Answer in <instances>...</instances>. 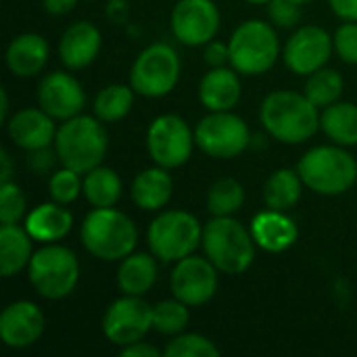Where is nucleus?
I'll use <instances>...</instances> for the list:
<instances>
[{
  "instance_id": "0eeeda50",
  "label": "nucleus",
  "mask_w": 357,
  "mask_h": 357,
  "mask_svg": "<svg viewBox=\"0 0 357 357\" xmlns=\"http://www.w3.org/2000/svg\"><path fill=\"white\" fill-rule=\"evenodd\" d=\"M27 280L40 297L50 301L65 299L79 282L77 255L59 243H48L33 251L27 266Z\"/></svg>"
},
{
  "instance_id": "72a5a7b5",
  "label": "nucleus",
  "mask_w": 357,
  "mask_h": 357,
  "mask_svg": "<svg viewBox=\"0 0 357 357\" xmlns=\"http://www.w3.org/2000/svg\"><path fill=\"white\" fill-rule=\"evenodd\" d=\"M163 356L169 357H218L220 349L218 345L197 333H180L172 337V341L165 345Z\"/></svg>"
},
{
  "instance_id": "20e7f679",
  "label": "nucleus",
  "mask_w": 357,
  "mask_h": 357,
  "mask_svg": "<svg viewBox=\"0 0 357 357\" xmlns=\"http://www.w3.org/2000/svg\"><path fill=\"white\" fill-rule=\"evenodd\" d=\"M203 251L207 259L230 276L245 274L255 259V241L251 230L232 215H213L203 226Z\"/></svg>"
},
{
  "instance_id": "58836bf2",
  "label": "nucleus",
  "mask_w": 357,
  "mask_h": 357,
  "mask_svg": "<svg viewBox=\"0 0 357 357\" xmlns=\"http://www.w3.org/2000/svg\"><path fill=\"white\" fill-rule=\"evenodd\" d=\"M59 161L56 157V151H50V146H44V149H36V151H27V167L42 176V174H48L54 163Z\"/></svg>"
},
{
  "instance_id": "393cba45",
  "label": "nucleus",
  "mask_w": 357,
  "mask_h": 357,
  "mask_svg": "<svg viewBox=\"0 0 357 357\" xmlns=\"http://www.w3.org/2000/svg\"><path fill=\"white\" fill-rule=\"evenodd\" d=\"M159 278L157 257L151 253H130L117 270V287L123 295L144 297Z\"/></svg>"
},
{
  "instance_id": "de8ad7c7",
  "label": "nucleus",
  "mask_w": 357,
  "mask_h": 357,
  "mask_svg": "<svg viewBox=\"0 0 357 357\" xmlns=\"http://www.w3.org/2000/svg\"><path fill=\"white\" fill-rule=\"evenodd\" d=\"M295 2H299V4L303 6V4H307V2H314V0H295Z\"/></svg>"
},
{
  "instance_id": "aec40b11",
  "label": "nucleus",
  "mask_w": 357,
  "mask_h": 357,
  "mask_svg": "<svg viewBox=\"0 0 357 357\" xmlns=\"http://www.w3.org/2000/svg\"><path fill=\"white\" fill-rule=\"evenodd\" d=\"M251 234L259 249L268 253H282L291 249L299 238V228L287 211L264 209L251 222Z\"/></svg>"
},
{
  "instance_id": "c756f323",
  "label": "nucleus",
  "mask_w": 357,
  "mask_h": 357,
  "mask_svg": "<svg viewBox=\"0 0 357 357\" xmlns=\"http://www.w3.org/2000/svg\"><path fill=\"white\" fill-rule=\"evenodd\" d=\"M134 88L130 84H109L96 96L92 105V113L102 123L121 121L134 107Z\"/></svg>"
},
{
  "instance_id": "f704fd0d",
  "label": "nucleus",
  "mask_w": 357,
  "mask_h": 357,
  "mask_svg": "<svg viewBox=\"0 0 357 357\" xmlns=\"http://www.w3.org/2000/svg\"><path fill=\"white\" fill-rule=\"evenodd\" d=\"M79 176H82L79 172L69 169V167L56 169L48 180L50 201L61 203V205H71L84 192V180Z\"/></svg>"
},
{
  "instance_id": "7c9ffc66",
  "label": "nucleus",
  "mask_w": 357,
  "mask_h": 357,
  "mask_svg": "<svg viewBox=\"0 0 357 357\" xmlns=\"http://www.w3.org/2000/svg\"><path fill=\"white\" fill-rule=\"evenodd\" d=\"M343 88H345V82H343L341 73L335 71V69L322 67V69L314 71L312 75H307L303 94L318 109H326V107H331L333 102H337L341 98Z\"/></svg>"
},
{
  "instance_id": "cd10ccee",
  "label": "nucleus",
  "mask_w": 357,
  "mask_h": 357,
  "mask_svg": "<svg viewBox=\"0 0 357 357\" xmlns=\"http://www.w3.org/2000/svg\"><path fill=\"white\" fill-rule=\"evenodd\" d=\"M303 186L305 184L297 169H289V167L276 169L270 174V178L264 184V203L270 209L289 211L299 203Z\"/></svg>"
},
{
  "instance_id": "39448f33",
  "label": "nucleus",
  "mask_w": 357,
  "mask_h": 357,
  "mask_svg": "<svg viewBox=\"0 0 357 357\" xmlns=\"http://www.w3.org/2000/svg\"><path fill=\"white\" fill-rule=\"evenodd\" d=\"M303 184L324 197H337L357 182V161L345 146L320 144L310 149L297 163Z\"/></svg>"
},
{
  "instance_id": "c03bdc74",
  "label": "nucleus",
  "mask_w": 357,
  "mask_h": 357,
  "mask_svg": "<svg viewBox=\"0 0 357 357\" xmlns=\"http://www.w3.org/2000/svg\"><path fill=\"white\" fill-rule=\"evenodd\" d=\"M13 161H10V155L6 151L0 153V184L4 182H13Z\"/></svg>"
},
{
  "instance_id": "423d86ee",
  "label": "nucleus",
  "mask_w": 357,
  "mask_h": 357,
  "mask_svg": "<svg viewBox=\"0 0 357 357\" xmlns=\"http://www.w3.org/2000/svg\"><path fill=\"white\" fill-rule=\"evenodd\" d=\"M228 48L230 67H234L241 75H261L270 71L282 52L274 25L261 19L243 21L232 31Z\"/></svg>"
},
{
  "instance_id": "49530a36",
  "label": "nucleus",
  "mask_w": 357,
  "mask_h": 357,
  "mask_svg": "<svg viewBox=\"0 0 357 357\" xmlns=\"http://www.w3.org/2000/svg\"><path fill=\"white\" fill-rule=\"evenodd\" d=\"M245 2H249V4H268L270 0H245Z\"/></svg>"
},
{
  "instance_id": "79ce46f5",
  "label": "nucleus",
  "mask_w": 357,
  "mask_h": 357,
  "mask_svg": "<svg viewBox=\"0 0 357 357\" xmlns=\"http://www.w3.org/2000/svg\"><path fill=\"white\" fill-rule=\"evenodd\" d=\"M331 10L343 21H357V0H328Z\"/></svg>"
},
{
  "instance_id": "bb28decb",
  "label": "nucleus",
  "mask_w": 357,
  "mask_h": 357,
  "mask_svg": "<svg viewBox=\"0 0 357 357\" xmlns=\"http://www.w3.org/2000/svg\"><path fill=\"white\" fill-rule=\"evenodd\" d=\"M320 130L339 146H357V105L333 102L320 115Z\"/></svg>"
},
{
  "instance_id": "a19ab883",
  "label": "nucleus",
  "mask_w": 357,
  "mask_h": 357,
  "mask_svg": "<svg viewBox=\"0 0 357 357\" xmlns=\"http://www.w3.org/2000/svg\"><path fill=\"white\" fill-rule=\"evenodd\" d=\"M119 354L123 357H159L163 356L161 349H157L155 345L146 343L144 339L138 341V343H132V345H126L119 349Z\"/></svg>"
},
{
  "instance_id": "9d476101",
  "label": "nucleus",
  "mask_w": 357,
  "mask_h": 357,
  "mask_svg": "<svg viewBox=\"0 0 357 357\" xmlns=\"http://www.w3.org/2000/svg\"><path fill=\"white\" fill-rule=\"evenodd\" d=\"M197 146L213 159H232L251 144L247 121L232 111H209L195 128Z\"/></svg>"
},
{
  "instance_id": "f8f14e48",
  "label": "nucleus",
  "mask_w": 357,
  "mask_h": 357,
  "mask_svg": "<svg viewBox=\"0 0 357 357\" xmlns=\"http://www.w3.org/2000/svg\"><path fill=\"white\" fill-rule=\"evenodd\" d=\"M153 328V307L144 297L123 295L109 303L102 314V333L119 349L142 341Z\"/></svg>"
},
{
  "instance_id": "f3484780",
  "label": "nucleus",
  "mask_w": 357,
  "mask_h": 357,
  "mask_svg": "<svg viewBox=\"0 0 357 357\" xmlns=\"http://www.w3.org/2000/svg\"><path fill=\"white\" fill-rule=\"evenodd\" d=\"M44 312L27 299L13 301L0 314V339L10 349H27L44 335Z\"/></svg>"
},
{
  "instance_id": "dca6fc26",
  "label": "nucleus",
  "mask_w": 357,
  "mask_h": 357,
  "mask_svg": "<svg viewBox=\"0 0 357 357\" xmlns=\"http://www.w3.org/2000/svg\"><path fill=\"white\" fill-rule=\"evenodd\" d=\"M86 105L84 86L67 71H50L38 84V107L52 119L65 121L82 113Z\"/></svg>"
},
{
  "instance_id": "f257e3e1",
  "label": "nucleus",
  "mask_w": 357,
  "mask_h": 357,
  "mask_svg": "<svg viewBox=\"0 0 357 357\" xmlns=\"http://www.w3.org/2000/svg\"><path fill=\"white\" fill-rule=\"evenodd\" d=\"M264 130L282 144H301L314 138L320 128L318 107L301 92L274 90L259 107Z\"/></svg>"
},
{
  "instance_id": "412c9836",
  "label": "nucleus",
  "mask_w": 357,
  "mask_h": 357,
  "mask_svg": "<svg viewBox=\"0 0 357 357\" xmlns=\"http://www.w3.org/2000/svg\"><path fill=\"white\" fill-rule=\"evenodd\" d=\"M50 56V46L48 40L40 33L25 31L15 36L4 52L6 67L13 75L17 77H33L38 75Z\"/></svg>"
},
{
  "instance_id": "b1692460",
  "label": "nucleus",
  "mask_w": 357,
  "mask_h": 357,
  "mask_svg": "<svg viewBox=\"0 0 357 357\" xmlns=\"http://www.w3.org/2000/svg\"><path fill=\"white\" fill-rule=\"evenodd\" d=\"M174 195V180L169 176V169L155 165L149 169H142L130 188V197L142 211H161Z\"/></svg>"
},
{
  "instance_id": "c9c22d12",
  "label": "nucleus",
  "mask_w": 357,
  "mask_h": 357,
  "mask_svg": "<svg viewBox=\"0 0 357 357\" xmlns=\"http://www.w3.org/2000/svg\"><path fill=\"white\" fill-rule=\"evenodd\" d=\"M27 211V201L19 184L4 182L0 184V222L19 224Z\"/></svg>"
},
{
  "instance_id": "473e14b6",
  "label": "nucleus",
  "mask_w": 357,
  "mask_h": 357,
  "mask_svg": "<svg viewBox=\"0 0 357 357\" xmlns=\"http://www.w3.org/2000/svg\"><path fill=\"white\" fill-rule=\"evenodd\" d=\"M190 320L188 305L180 299H165L153 305V331L163 337H176L186 331Z\"/></svg>"
},
{
  "instance_id": "c85d7f7f",
  "label": "nucleus",
  "mask_w": 357,
  "mask_h": 357,
  "mask_svg": "<svg viewBox=\"0 0 357 357\" xmlns=\"http://www.w3.org/2000/svg\"><path fill=\"white\" fill-rule=\"evenodd\" d=\"M121 178L115 169L98 165L84 178V197L92 207H115L121 199Z\"/></svg>"
},
{
  "instance_id": "4468645a",
  "label": "nucleus",
  "mask_w": 357,
  "mask_h": 357,
  "mask_svg": "<svg viewBox=\"0 0 357 357\" xmlns=\"http://www.w3.org/2000/svg\"><path fill=\"white\" fill-rule=\"evenodd\" d=\"M220 25L222 17L213 0H178L169 17L174 38L190 48L215 40Z\"/></svg>"
},
{
  "instance_id": "37998d69",
  "label": "nucleus",
  "mask_w": 357,
  "mask_h": 357,
  "mask_svg": "<svg viewBox=\"0 0 357 357\" xmlns=\"http://www.w3.org/2000/svg\"><path fill=\"white\" fill-rule=\"evenodd\" d=\"M42 6L48 15H67L77 6V0H42Z\"/></svg>"
},
{
  "instance_id": "6e6552de",
  "label": "nucleus",
  "mask_w": 357,
  "mask_h": 357,
  "mask_svg": "<svg viewBox=\"0 0 357 357\" xmlns=\"http://www.w3.org/2000/svg\"><path fill=\"white\" fill-rule=\"evenodd\" d=\"M203 241V228L197 215L169 209L161 211L146 230L151 253L163 264H176L197 251Z\"/></svg>"
},
{
  "instance_id": "a878e982",
  "label": "nucleus",
  "mask_w": 357,
  "mask_h": 357,
  "mask_svg": "<svg viewBox=\"0 0 357 357\" xmlns=\"http://www.w3.org/2000/svg\"><path fill=\"white\" fill-rule=\"evenodd\" d=\"M31 234L17 224H2L0 226V272L4 278H13L19 272L27 270L31 255H33V243Z\"/></svg>"
},
{
  "instance_id": "5701e85b",
  "label": "nucleus",
  "mask_w": 357,
  "mask_h": 357,
  "mask_svg": "<svg viewBox=\"0 0 357 357\" xmlns=\"http://www.w3.org/2000/svg\"><path fill=\"white\" fill-rule=\"evenodd\" d=\"M73 228V215L67 209V205L61 203H42L33 207L25 215V230L31 234L36 243L48 245L63 241Z\"/></svg>"
},
{
  "instance_id": "9b49d317",
  "label": "nucleus",
  "mask_w": 357,
  "mask_h": 357,
  "mask_svg": "<svg viewBox=\"0 0 357 357\" xmlns=\"http://www.w3.org/2000/svg\"><path fill=\"white\" fill-rule=\"evenodd\" d=\"M195 144V132L188 128L186 119L174 113L155 117L146 130V151L155 165L165 169H176L188 163Z\"/></svg>"
},
{
  "instance_id": "a211bd4d",
  "label": "nucleus",
  "mask_w": 357,
  "mask_h": 357,
  "mask_svg": "<svg viewBox=\"0 0 357 357\" xmlns=\"http://www.w3.org/2000/svg\"><path fill=\"white\" fill-rule=\"evenodd\" d=\"M6 134L15 146L23 151H36L54 144L56 126L42 107H27L8 117Z\"/></svg>"
},
{
  "instance_id": "ea45409f",
  "label": "nucleus",
  "mask_w": 357,
  "mask_h": 357,
  "mask_svg": "<svg viewBox=\"0 0 357 357\" xmlns=\"http://www.w3.org/2000/svg\"><path fill=\"white\" fill-rule=\"evenodd\" d=\"M203 56H205V63H207L209 67H224L226 63H230V48H228V42L211 40L209 44H205Z\"/></svg>"
},
{
  "instance_id": "2f4dec72",
  "label": "nucleus",
  "mask_w": 357,
  "mask_h": 357,
  "mask_svg": "<svg viewBox=\"0 0 357 357\" xmlns=\"http://www.w3.org/2000/svg\"><path fill=\"white\" fill-rule=\"evenodd\" d=\"M245 205V188L234 178H222L207 190V209L211 215H234Z\"/></svg>"
},
{
  "instance_id": "7ed1b4c3",
  "label": "nucleus",
  "mask_w": 357,
  "mask_h": 357,
  "mask_svg": "<svg viewBox=\"0 0 357 357\" xmlns=\"http://www.w3.org/2000/svg\"><path fill=\"white\" fill-rule=\"evenodd\" d=\"M79 236L84 249L100 261H121L138 245L134 222L115 207H94L84 218Z\"/></svg>"
},
{
  "instance_id": "1a4fd4ad",
  "label": "nucleus",
  "mask_w": 357,
  "mask_h": 357,
  "mask_svg": "<svg viewBox=\"0 0 357 357\" xmlns=\"http://www.w3.org/2000/svg\"><path fill=\"white\" fill-rule=\"evenodd\" d=\"M182 61L174 46L155 42L146 46L130 69V86L138 96L161 98L167 96L180 82Z\"/></svg>"
},
{
  "instance_id": "a18cd8bd",
  "label": "nucleus",
  "mask_w": 357,
  "mask_h": 357,
  "mask_svg": "<svg viewBox=\"0 0 357 357\" xmlns=\"http://www.w3.org/2000/svg\"><path fill=\"white\" fill-rule=\"evenodd\" d=\"M0 98H2V107H0V119L2 121H8V94L6 90H0Z\"/></svg>"
},
{
  "instance_id": "ddd939ff",
  "label": "nucleus",
  "mask_w": 357,
  "mask_h": 357,
  "mask_svg": "<svg viewBox=\"0 0 357 357\" xmlns=\"http://www.w3.org/2000/svg\"><path fill=\"white\" fill-rule=\"evenodd\" d=\"M218 268L207 259V255H188L174 264L169 276V289L176 299L188 307H201L209 303L218 293Z\"/></svg>"
},
{
  "instance_id": "4c0bfd02",
  "label": "nucleus",
  "mask_w": 357,
  "mask_h": 357,
  "mask_svg": "<svg viewBox=\"0 0 357 357\" xmlns=\"http://www.w3.org/2000/svg\"><path fill=\"white\" fill-rule=\"evenodd\" d=\"M333 38L337 56L347 65H357V21H345Z\"/></svg>"
},
{
  "instance_id": "f03ea898",
  "label": "nucleus",
  "mask_w": 357,
  "mask_h": 357,
  "mask_svg": "<svg viewBox=\"0 0 357 357\" xmlns=\"http://www.w3.org/2000/svg\"><path fill=\"white\" fill-rule=\"evenodd\" d=\"M54 151L63 167L88 174L102 165L109 151V136L96 115H75L56 128Z\"/></svg>"
},
{
  "instance_id": "2eb2a0df",
  "label": "nucleus",
  "mask_w": 357,
  "mask_h": 357,
  "mask_svg": "<svg viewBox=\"0 0 357 357\" xmlns=\"http://www.w3.org/2000/svg\"><path fill=\"white\" fill-rule=\"evenodd\" d=\"M335 50V38L320 25H301L287 40L282 59L297 75H312L326 67Z\"/></svg>"
},
{
  "instance_id": "4be33fe9",
  "label": "nucleus",
  "mask_w": 357,
  "mask_h": 357,
  "mask_svg": "<svg viewBox=\"0 0 357 357\" xmlns=\"http://www.w3.org/2000/svg\"><path fill=\"white\" fill-rule=\"evenodd\" d=\"M234 67H211L199 84V100L207 111H232L243 94Z\"/></svg>"
},
{
  "instance_id": "e433bc0d",
  "label": "nucleus",
  "mask_w": 357,
  "mask_h": 357,
  "mask_svg": "<svg viewBox=\"0 0 357 357\" xmlns=\"http://www.w3.org/2000/svg\"><path fill=\"white\" fill-rule=\"evenodd\" d=\"M266 6L268 19L274 27L293 29L301 21V4L295 0H270Z\"/></svg>"
},
{
  "instance_id": "6ab92c4d",
  "label": "nucleus",
  "mask_w": 357,
  "mask_h": 357,
  "mask_svg": "<svg viewBox=\"0 0 357 357\" xmlns=\"http://www.w3.org/2000/svg\"><path fill=\"white\" fill-rule=\"evenodd\" d=\"M100 48H102L100 29L90 21H75L63 31L59 40V59L67 69L77 71L90 67L96 61Z\"/></svg>"
}]
</instances>
